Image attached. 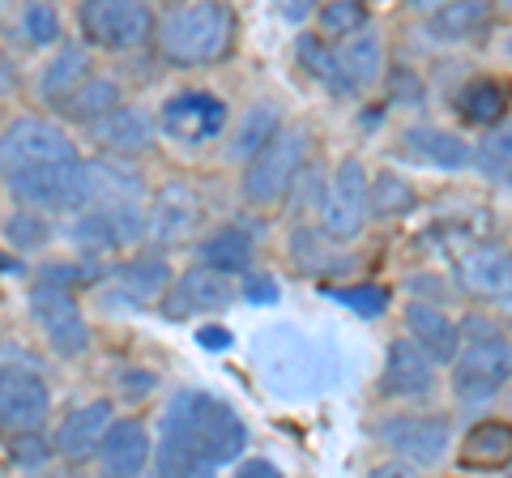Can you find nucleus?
Here are the masks:
<instances>
[{"instance_id": "nucleus-17", "label": "nucleus", "mask_w": 512, "mask_h": 478, "mask_svg": "<svg viewBox=\"0 0 512 478\" xmlns=\"http://www.w3.org/2000/svg\"><path fill=\"white\" fill-rule=\"evenodd\" d=\"M201 231V197L197 188H188L180 180L163 184L150 201V244L154 248H175V244H188L192 235Z\"/></svg>"}, {"instance_id": "nucleus-34", "label": "nucleus", "mask_w": 512, "mask_h": 478, "mask_svg": "<svg viewBox=\"0 0 512 478\" xmlns=\"http://www.w3.org/2000/svg\"><path fill=\"white\" fill-rule=\"evenodd\" d=\"M316 26L325 39H350L367 30V5L363 0H329V5H320Z\"/></svg>"}, {"instance_id": "nucleus-42", "label": "nucleus", "mask_w": 512, "mask_h": 478, "mask_svg": "<svg viewBox=\"0 0 512 478\" xmlns=\"http://www.w3.org/2000/svg\"><path fill=\"white\" fill-rule=\"evenodd\" d=\"M495 5H500V13H512V0H495Z\"/></svg>"}, {"instance_id": "nucleus-20", "label": "nucleus", "mask_w": 512, "mask_h": 478, "mask_svg": "<svg viewBox=\"0 0 512 478\" xmlns=\"http://www.w3.org/2000/svg\"><path fill=\"white\" fill-rule=\"evenodd\" d=\"M111 291L103 295L107 308H150L163 299V291L171 286V269L163 257H141V261H124L107 274Z\"/></svg>"}, {"instance_id": "nucleus-21", "label": "nucleus", "mask_w": 512, "mask_h": 478, "mask_svg": "<svg viewBox=\"0 0 512 478\" xmlns=\"http://www.w3.org/2000/svg\"><path fill=\"white\" fill-rule=\"evenodd\" d=\"M154 461V444H150V427L146 419H116L107 427V436L99 444V466L103 474H120L133 478Z\"/></svg>"}, {"instance_id": "nucleus-2", "label": "nucleus", "mask_w": 512, "mask_h": 478, "mask_svg": "<svg viewBox=\"0 0 512 478\" xmlns=\"http://www.w3.org/2000/svg\"><path fill=\"white\" fill-rule=\"evenodd\" d=\"M239 18L227 0H184L154 30V47L171 69H214L235 52Z\"/></svg>"}, {"instance_id": "nucleus-25", "label": "nucleus", "mask_w": 512, "mask_h": 478, "mask_svg": "<svg viewBox=\"0 0 512 478\" xmlns=\"http://www.w3.org/2000/svg\"><path fill=\"white\" fill-rule=\"evenodd\" d=\"M457 461L466 470H500L512 466V423L504 419H483L461 436V453Z\"/></svg>"}, {"instance_id": "nucleus-1", "label": "nucleus", "mask_w": 512, "mask_h": 478, "mask_svg": "<svg viewBox=\"0 0 512 478\" xmlns=\"http://www.w3.org/2000/svg\"><path fill=\"white\" fill-rule=\"evenodd\" d=\"M244 449H248V427L227 397L205 393V389H184L171 397L163 419H158L154 470L163 478L214 474L239 461Z\"/></svg>"}, {"instance_id": "nucleus-6", "label": "nucleus", "mask_w": 512, "mask_h": 478, "mask_svg": "<svg viewBox=\"0 0 512 478\" xmlns=\"http://www.w3.org/2000/svg\"><path fill=\"white\" fill-rule=\"evenodd\" d=\"M77 22H82L86 43L103 47V52H133V47L150 43L158 30L146 0H82Z\"/></svg>"}, {"instance_id": "nucleus-5", "label": "nucleus", "mask_w": 512, "mask_h": 478, "mask_svg": "<svg viewBox=\"0 0 512 478\" xmlns=\"http://www.w3.org/2000/svg\"><path fill=\"white\" fill-rule=\"evenodd\" d=\"M73 158H82L73 146V137L43 116H18L0 133V180L5 184L52 171L60 163H73Z\"/></svg>"}, {"instance_id": "nucleus-45", "label": "nucleus", "mask_w": 512, "mask_h": 478, "mask_svg": "<svg viewBox=\"0 0 512 478\" xmlns=\"http://www.w3.org/2000/svg\"><path fill=\"white\" fill-rule=\"evenodd\" d=\"M508 470H512V466H508Z\"/></svg>"}, {"instance_id": "nucleus-23", "label": "nucleus", "mask_w": 512, "mask_h": 478, "mask_svg": "<svg viewBox=\"0 0 512 478\" xmlns=\"http://www.w3.org/2000/svg\"><path fill=\"white\" fill-rule=\"evenodd\" d=\"M90 129H94V141H99L111 158H137V154L154 150V120L137 107L120 103L116 111H107L103 120H94Z\"/></svg>"}, {"instance_id": "nucleus-44", "label": "nucleus", "mask_w": 512, "mask_h": 478, "mask_svg": "<svg viewBox=\"0 0 512 478\" xmlns=\"http://www.w3.org/2000/svg\"><path fill=\"white\" fill-rule=\"evenodd\" d=\"M508 56H512V35H508Z\"/></svg>"}, {"instance_id": "nucleus-24", "label": "nucleus", "mask_w": 512, "mask_h": 478, "mask_svg": "<svg viewBox=\"0 0 512 478\" xmlns=\"http://www.w3.org/2000/svg\"><path fill=\"white\" fill-rule=\"evenodd\" d=\"M90 77H94V60H90L86 47H82V43H60L56 56L39 69L35 90H39V99H43L47 107H56V103L69 99L73 90H82Z\"/></svg>"}, {"instance_id": "nucleus-30", "label": "nucleus", "mask_w": 512, "mask_h": 478, "mask_svg": "<svg viewBox=\"0 0 512 478\" xmlns=\"http://www.w3.org/2000/svg\"><path fill=\"white\" fill-rule=\"evenodd\" d=\"M120 99L124 94H120L116 82H107V77H90L82 90H73L64 103H56V111L64 120H73V124H94V120H103L107 111H116Z\"/></svg>"}, {"instance_id": "nucleus-32", "label": "nucleus", "mask_w": 512, "mask_h": 478, "mask_svg": "<svg viewBox=\"0 0 512 478\" xmlns=\"http://www.w3.org/2000/svg\"><path fill=\"white\" fill-rule=\"evenodd\" d=\"M278 129H282V116L269 103H261V107H248V116H244V124H239V133H235V158H248L261 150V146H269V141L278 137Z\"/></svg>"}, {"instance_id": "nucleus-19", "label": "nucleus", "mask_w": 512, "mask_h": 478, "mask_svg": "<svg viewBox=\"0 0 512 478\" xmlns=\"http://www.w3.org/2000/svg\"><path fill=\"white\" fill-rule=\"evenodd\" d=\"M436 389V359L414 342V338H397L384 350V372H380V393L384 397H427Z\"/></svg>"}, {"instance_id": "nucleus-7", "label": "nucleus", "mask_w": 512, "mask_h": 478, "mask_svg": "<svg viewBox=\"0 0 512 478\" xmlns=\"http://www.w3.org/2000/svg\"><path fill=\"white\" fill-rule=\"evenodd\" d=\"M30 312H35V325L43 329L47 346H52L60 359H82L90 350V325L82 316L73 286L39 278L30 286Z\"/></svg>"}, {"instance_id": "nucleus-14", "label": "nucleus", "mask_w": 512, "mask_h": 478, "mask_svg": "<svg viewBox=\"0 0 512 478\" xmlns=\"http://www.w3.org/2000/svg\"><path fill=\"white\" fill-rule=\"evenodd\" d=\"M453 278L474 299H512V248L500 239H483L457 252Z\"/></svg>"}, {"instance_id": "nucleus-16", "label": "nucleus", "mask_w": 512, "mask_h": 478, "mask_svg": "<svg viewBox=\"0 0 512 478\" xmlns=\"http://www.w3.org/2000/svg\"><path fill=\"white\" fill-rule=\"evenodd\" d=\"M384 73V43L376 30H359L350 39L333 43V94L338 99H355L367 94Z\"/></svg>"}, {"instance_id": "nucleus-13", "label": "nucleus", "mask_w": 512, "mask_h": 478, "mask_svg": "<svg viewBox=\"0 0 512 478\" xmlns=\"http://www.w3.org/2000/svg\"><path fill=\"white\" fill-rule=\"evenodd\" d=\"M231 299H235L231 278L201 261V265L184 269L180 278H171L163 299H158V308H163L167 321H188V316H205V312L231 308Z\"/></svg>"}, {"instance_id": "nucleus-38", "label": "nucleus", "mask_w": 512, "mask_h": 478, "mask_svg": "<svg viewBox=\"0 0 512 478\" xmlns=\"http://www.w3.org/2000/svg\"><path fill=\"white\" fill-rule=\"evenodd\" d=\"M244 299H252V304H274V299H278V286L274 282H269L265 274H248V282H244Z\"/></svg>"}, {"instance_id": "nucleus-3", "label": "nucleus", "mask_w": 512, "mask_h": 478, "mask_svg": "<svg viewBox=\"0 0 512 478\" xmlns=\"http://www.w3.org/2000/svg\"><path fill=\"white\" fill-rule=\"evenodd\" d=\"M457 329L461 346L453 355V389L461 402H487L512 380V333L487 316H466Z\"/></svg>"}, {"instance_id": "nucleus-41", "label": "nucleus", "mask_w": 512, "mask_h": 478, "mask_svg": "<svg viewBox=\"0 0 512 478\" xmlns=\"http://www.w3.org/2000/svg\"><path fill=\"white\" fill-rule=\"evenodd\" d=\"M410 5H414V9H423V13H431L436 5H444V0H410Z\"/></svg>"}, {"instance_id": "nucleus-9", "label": "nucleus", "mask_w": 512, "mask_h": 478, "mask_svg": "<svg viewBox=\"0 0 512 478\" xmlns=\"http://www.w3.org/2000/svg\"><path fill=\"white\" fill-rule=\"evenodd\" d=\"M372 432L393 457H402L406 466L419 470L440 466L453 449V423L444 414H384Z\"/></svg>"}, {"instance_id": "nucleus-43", "label": "nucleus", "mask_w": 512, "mask_h": 478, "mask_svg": "<svg viewBox=\"0 0 512 478\" xmlns=\"http://www.w3.org/2000/svg\"><path fill=\"white\" fill-rule=\"evenodd\" d=\"M5 13H9V0H0V22H5Z\"/></svg>"}, {"instance_id": "nucleus-26", "label": "nucleus", "mask_w": 512, "mask_h": 478, "mask_svg": "<svg viewBox=\"0 0 512 478\" xmlns=\"http://www.w3.org/2000/svg\"><path fill=\"white\" fill-rule=\"evenodd\" d=\"M406 333H410V338L419 342L436 363H453L457 346H461V329H457V321H448L440 308L423 304V299L406 304Z\"/></svg>"}, {"instance_id": "nucleus-8", "label": "nucleus", "mask_w": 512, "mask_h": 478, "mask_svg": "<svg viewBox=\"0 0 512 478\" xmlns=\"http://www.w3.org/2000/svg\"><path fill=\"white\" fill-rule=\"evenodd\" d=\"M146 235H150V210H141V201L86 205V214L69 227V239L90 257H111V252L137 248Z\"/></svg>"}, {"instance_id": "nucleus-18", "label": "nucleus", "mask_w": 512, "mask_h": 478, "mask_svg": "<svg viewBox=\"0 0 512 478\" xmlns=\"http://www.w3.org/2000/svg\"><path fill=\"white\" fill-rule=\"evenodd\" d=\"M308 338L295 329H274L265 333L261 350H256V359H261V368L269 376V385L282 389V393H303L320 385V368L316 363H303V355H308Z\"/></svg>"}, {"instance_id": "nucleus-22", "label": "nucleus", "mask_w": 512, "mask_h": 478, "mask_svg": "<svg viewBox=\"0 0 512 478\" xmlns=\"http://www.w3.org/2000/svg\"><path fill=\"white\" fill-rule=\"evenodd\" d=\"M500 5L495 0H444L427 13V39L436 43H474L483 39Z\"/></svg>"}, {"instance_id": "nucleus-11", "label": "nucleus", "mask_w": 512, "mask_h": 478, "mask_svg": "<svg viewBox=\"0 0 512 478\" xmlns=\"http://www.w3.org/2000/svg\"><path fill=\"white\" fill-rule=\"evenodd\" d=\"M158 129L184 146H205L227 129V103L210 90H180L158 107Z\"/></svg>"}, {"instance_id": "nucleus-10", "label": "nucleus", "mask_w": 512, "mask_h": 478, "mask_svg": "<svg viewBox=\"0 0 512 478\" xmlns=\"http://www.w3.org/2000/svg\"><path fill=\"white\" fill-rule=\"evenodd\" d=\"M367 218H372V175L359 158H346L333 171V180L325 188V197H320V227H325L329 239H359Z\"/></svg>"}, {"instance_id": "nucleus-36", "label": "nucleus", "mask_w": 512, "mask_h": 478, "mask_svg": "<svg viewBox=\"0 0 512 478\" xmlns=\"http://www.w3.org/2000/svg\"><path fill=\"white\" fill-rule=\"evenodd\" d=\"M329 299H338L342 308L359 316H380L389 308V291L384 286H329Z\"/></svg>"}, {"instance_id": "nucleus-29", "label": "nucleus", "mask_w": 512, "mask_h": 478, "mask_svg": "<svg viewBox=\"0 0 512 478\" xmlns=\"http://www.w3.org/2000/svg\"><path fill=\"white\" fill-rule=\"evenodd\" d=\"M508 111V90L495 82V77H478V82L461 86L457 94V116L474 124V129H491V124H500Z\"/></svg>"}, {"instance_id": "nucleus-12", "label": "nucleus", "mask_w": 512, "mask_h": 478, "mask_svg": "<svg viewBox=\"0 0 512 478\" xmlns=\"http://www.w3.org/2000/svg\"><path fill=\"white\" fill-rule=\"evenodd\" d=\"M52 414V389L30 368H0V432L26 436L43 432Z\"/></svg>"}, {"instance_id": "nucleus-28", "label": "nucleus", "mask_w": 512, "mask_h": 478, "mask_svg": "<svg viewBox=\"0 0 512 478\" xmlns=\"http://www.w3.org/2000/svg\"><path fill=\"white\" fill-rule=\"evenodd\" d=\"M201 261L214 265L218 274H227V278H244L256 261V244L244 227H218L214 235H205Z\"/></svg>"}, {"instance_id": "nucleus-40", "label": "nucleus", "mask_w": 512, "mask_h": 478, "mask_svg": "<svg viewBox=\"0 0 512 478\" xmlns=\"http://www.w3.org/2000/svg\"><path fill=\"white\" fill-rule=\"evenodd\" d=\"M197 342H201L205 350H227V346H231V329H218V325H205V329L197 333Z\"/></svg>"}, {"instance_id": "nucleus-35", "label": "nucleus", "mask_w": 512, "mask_h": 478, "mask_svg": "<svg viewBox=\"0 0 512 478\" xmlns=\"http://www.w3.org/2000/svg\"><path fill=\"white\" fill-rule=\"evenodd\" d=\"M414 210V188L393 171H380L372 180V214L376 218H402Z\"/></svg>"}, {"instance_id": "nucleus-39", "label": "nucleus", "mask_w": 512, "mask_h": 478, "mask_svg": "<svg viewBox=\"0 0 512 478\" xmlns=\"http://www.w3.org/2000/svg\"><path fill=\"white\" fill-rule=\"evenodd\" d=\"M239 478H278L282 470L274 466V461H265V457H248V461H239L235 466Z\"/></svg>"}, {"instance_id": "nucleus-4", "label": "nucleus", "mask_w": 512, "mask_h": 478, "mask_svg": "<svg viewBox=\"0 0 512 478\" xmlns=\"http://www.w3.org/2000/svg\"><path fill=\"white\" fill-rule=\"evenodd\" d=\"M308 154H312V137L308 129H278V137L269 146L256 150L244 163V201L252 210H274L286 201V193H295L299 175L308 171Z\"/></svg>"}, {"instance_id": "nucleus-15", "label": "nucleus", "mask_w": 512, "mask_h": 478, "mask_svg": "<svg viewBox=\"0 0 512 478\" xmlns=\"http://www.w3.org/2000/svg\"><path fill=\"white\" fill-rule=\"evenodd\" d=\"M116 423V406L107 397H94L86 406H73L52 432V453L69 466H86L99 457V444L107 436V427Z\"/></svg>"}, {"instance_id": "nucleus-31", "label": "nucleus", "mask_w": 512, "mask_h": 478, "mask_svg": "<svg viewBox=\"0 0 512 478\" xmlns=\"http://www.w3.org/2000/svg\"><path fill=\"white\" fill-rule=\"evenodd\" d=\"M474 167H483L487 180H500V184L512 180V124L504 120L491 124V133L474 150Z\"/></svg>"}, {"instance_id": "nucleus-27", "label": "nucleus", "mask_w": 512, "mask_h": 478, "mask_svg": "<svg viewBox=\"0 0 512 478\" xmlns=\"http://www.w3.org/2000/svg\"><path fill=\"white\" fill-rule=\"evenodd\" d=\"M406 150L414 158H423L427 167H440V171H466L474 163V146L461 133H448V129H410L406 133Z\"/></svg>"}, {"instance_id": "nucleus-37", "label": "nucleus", "mask_w": 512, "mask_h": 478, "mask_svg": "<svg viewBox=\"0 0 512 478\" xmlns=\"http://www.w3.org/2000/svg\"><path fill=\"white\" fill-rule=\"evenodd\" d=\"M5 235H9L18 248H39L43 239L52 235V227H47L43 210H30V205H22L18 214H9V222H5Z\"/></svg>"}, {"instance_id": "nucleus-33", "label": "nucleus", "mask_w": 512, "mask_h": 478, "mask_svg": "<svg viewBox=\"0 0 512 478\" xmlns=\"http://www.w3.org/2000/svg\"><path fill=\"white\" fill-rule=\"evenodd\" d=\"M18 30L30 47H56L60 43V13L52 9V0H26L18 9Z\"/></svg>"}]
</instances>
